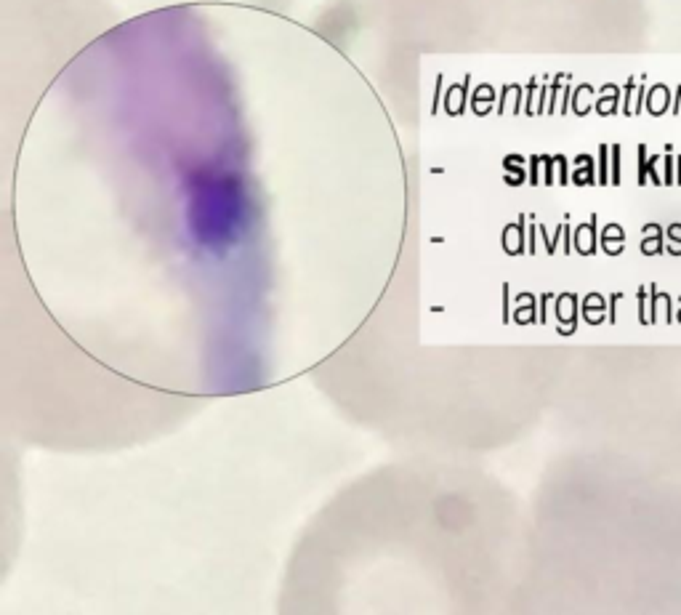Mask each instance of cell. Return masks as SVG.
<instances>
[{
	"label": "cell",
	"instance_id": "6da1fadb",
	"mask_svg": "<svg viewBox=\"0 0 681 615\" xmlns=\"http://www.w3.org/2000/svg\"><path fill=\"white\" fill-rule=\"evenodd\" d=\"M679 323H681V315H679Z\"/></svg>",
	"mask_w": 681,
	"mask_h": 615
}]
</instances>
